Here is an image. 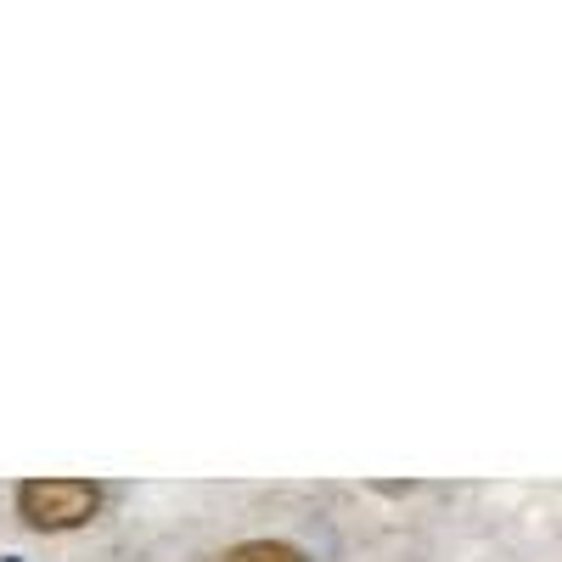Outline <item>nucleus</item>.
<instances>
[{
    "label": "nucleus",
    "instance_id": "obj_3",
    "mask_svg": "<svg viewBox=\"0 0 562 562\" xmlns=\"http://www.w3.org/2000/svg\"><path fill=\"white\" fill-rule=\"evenodd\" d=\"M7 562H18V557H7Z\"/></svg>",
    "mask_w": 562,
    "mask_h": 562
},
{
    "label": "nucleus",
    "instance_id": "obj_1",
    "mask_svg": "<svg viewBox=\"0 0 562 562\" xmlns=\"http://www.w3.org/2000/svg\"><path fill=\"white\" fill-rule=\"evenodd\" d=\"M97 512H102V490L90 479H29V484H18V518L40 535L85 529Z\"/></svg>",
    "mask_w": 562,
    "mask_h": 562
},
{
    "label": "nucleus",
    "instance_id": "obj_2",
    "mask_svg": "<svg viewBox=\"0 0 562 562\" xmlns=\"http://www.w3.org/2000/svg\"><path fill=\"white\" fill-rule=\"evenodd\" d=\"M220 562H310L299 546L288 540H243V546H231Z\"/></svg>",
    "mask_w": 562,
    "mask_h": 562
}]
</instances>
